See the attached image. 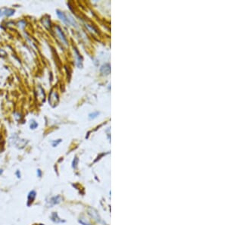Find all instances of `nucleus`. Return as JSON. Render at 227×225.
Returning a JSON list of instances; mask_svg holds the SVG:
<instances>
[{
  "label": "nucleus",
  "mask_w": 227,
  "mask_h": 225,
  "mask_svg": "<svg viewBox=\"0 0 227 225\" xmlns=\"http://www.w3.org/2000/svg\"><path fill=\"white\" fill-rule=\"evenodd\" d=\"M51 220L55 222V223H62V222H65V221H62L60 218L58 217L57 212H52V215H51V217H50Z\"/></svg>",
  "instance_id": "nucleus-4"
},
{
  "label": "nucleus",
  "mask_w": 227,
  "mask_h": 225,
  "mask_svg": "<svg viewBox=\"0 0 227 225\" xmlns=\"http://www.w3.org/2000/svg\"><path fill=\"white\" fill-rule=\"evenodd\" d=\"M60 142H61V139H58V141L57 142V143H56V142H52V145H53V146H54V147H55V146H57V145H58L59 143H60Z\"/></svg>",
  "instance_id": "nucleus-13"
},
{
  "label": "nucleus",
  "mask_w": 227,
  "mask_h": 225,
  "mask_svg": "<svg viewBox=\"0 0 227 225\" xmlns=\"http://www.w3.org/2000/svg\"><path fill=\"white\" fill-rule=\"evenodd\" d=\"M38 126V124H37V122H35V121H33L32 122V124H30V127H31V129H35V128H37V127Z\"/></svg>",
  "instance_id": "nucleus-10"
},
{
  "label": "nucleus",
  "mask_w": 227,
  "mask_h": 225,
  "mask_svg": "<svg viewBox=\"0 0 227 225\" xmlns=\"http://www.w3.org/2000/svg\"><path fill=\"white\" fill-rule=\"evenodd\" d=\"M99 114V112H95V113H92V114H90L89 115V117L90 118V119H93V118H95V117H96Z\"/></svg>",
  "instance_id": "nucleus-8"
},
{
  "label": "nucleus",
  "mask_w": 227,
  "mask_h": 225,
  "mask_svg": "<svg viewBox=\"0 0 227 225\" xmlns=\"http://www.w3.org/2000/svg\"><path fill=\"white\" fill-rule=\"evenodd\" d=\"M110 71H111V67L108 64L107 65H104L101 68V72L103 74H110Z\"/></svg>",
  "instance_id": "nucleus-7"
},
{
  "label": "nucleus",
  "mask_w": 227,
  "mask_h": 225,
  "mask_svg": "<svg viewBox=\"0 0 227 225\" xmlns=\"http://www.w3.org/2000/svg\"><path fill=\"white\" fill-rule=\"evenodd\" d=\"M80 223H81L83 225H91L89 223H88L86 220H84L83 218H82V219L80 220Z\"/></svg>",
  "instance_id": "nucleus-9"
},
{
  "label": "nucleus",
  "mask_w": 227,
  "mask_h": 225,
  "mask_svg": "<svg viewBox=\"0 0 227 225\" xmlns=\"http://www.w3.org/2000/svg\"><path fill=\"white\" fill-rule=\"evenodd\" d=\"M56 30H57V33H58V34L59 35V37H60V38L62 39V42H64L65 45H67V39H66V37H65V36H64V34L63 33V32L62 31L61 28L59 27H56Z\"/></svg>",
  "instance_id": "nucleus-6"
},
{
  "label": "nucleus",
  "mask_w": 227,
  "mask_h": 225,
  "mask_svg": "<svg viewBox=\"0 0 227 225\" xmlns=\"http://www.w3.org/2000/svg\"><path fill=\"white\" fill-rule=\"evenodd\" d=\"M56 12H57V15H58V16L59 17V18H60L64 23H66V24H70V23H69V21H68L67 18L65 16V15H64L63 12H62V11H58V10L56 11Z\"/></svg>",
  "instance_id": "nucleus-5"
},
{
  "label": "nucleus",
  "mask_w": 227,
  "mask_h": 225,
  "mask_svg": "<svg viewBox=\"0 0 227 225\" xmlns=\"http://www.w3.org/2000/svg\"><path fill=\"white\" fill-rule=\"evenodd\" d=\"M2 172H3V171H2V170L0 169V174H2Z\"/></svg>",
  "instance_id": "nucleus-15"
},
{
  "label": "nucleus",
  "mask_w": 227,
  "mask_h": 225,
  "mask_svg": "<svg viewBox=\"0 0 227 225\" xmlns=\"http://www.w3.org/2000/svg\"><path fill=\"white\" fill-rule=\"evenodd\" d=\"M77 163H78V158H75L74 161H73V168H77Z\"/></svg>",
  "instance_id": "nucleus-11"
},
{
  "label": "nucleus",
  "mask_w": 227,
  "mask_h": 225,
  "mask_svg": "<svg viewBox=\"0 0 227 225\" xmlns=\"http://www.w3.org/2000/svg\"><path fill=\"white\" fill-rule=\"evenodd\" d=\"M42 175V171H41L40 169H38V170H37V176H38L39 177H41Z\"/></svg>",
  "instance_id": "nucleus-12"
},
{
  "label": "nucleus",
  "mask_w": 227,
  "mask_h": 225,
  "mask_svg": "<svg viewBox=\"0 0 227 225\" xmlns=\"http://www.w3.org/2000/svg\"><path fill=\"white\" fill-rule=\"evenodd\" d=\"M88 211H89V215H90L91 217H92L95 220H96L98 222L101 221V220H100V218H99V216L98 212H97L96 211H95V209H93V208H89V210H88Z\"/></svg>",
  "instance_id": "nucleus-2"
},
{
  "label": "nucleus",
  "mask_w": 227,
  "mask_h": 225,
  "mask_svg": "<svg viewBox=\"0 0 227 225\" xmlns=\"http://www.w3.org/2000/svg\"><path fill=\"white\" fill-rule=\"evenodd\" d=\"M36 197H37V192L35 190H31L29 192L27 195V205L28 207H30L33 204Z\"/></svg>",
  "instance_id": "nucleus-1"
},
{
  "label": "nucleus",
  "mask_w": 227,
  "mask_h": 225,
  "mask_svg": "<svg viewBox=\"0 0 227 225\" xmlns=\"http://www.w3.org/2000/svg\"><path fill=\"white\" fill-rule=\"evenodd\" d=\"M15 174H16V176H17L18 178H21V172H20V171H18H18H16Z\"/></svg>",
  "instance_id": "nucleus-14"
},
{
  "label": "nucleus",
  "mask_w": 227,
  "mask_h": 225,
  "mask_svg": "<svg viewBox=\"0 0 227 225\" xmlns=\"http://www.w3.org/2000/svg\"><path fill=\"white\" fill-rule=\"evenodd\" d=\"M62 198L60 196H54L49 199V203L51 204V205H55L60 203L62 202Z\"/></svg>",
  "instance_id": "nucleus-3"
}]
</instances>
